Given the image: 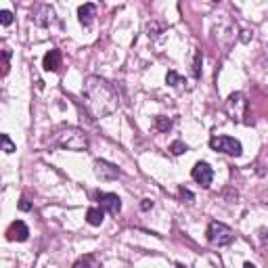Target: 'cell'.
Segmentation results:
<instances>
[{
	"instance_id": "18",
	"label": "cell",
	"mask_w": 268,
	"mask_h": 268,
	"mask_svg": "<svg viewBox=\"0 0 268 268\" xmlns=\"http://www.w3.org/2000/svg\"><path fill=\"white\" fill-rule=\"evenodd\" d=\"M0 138H3V151H5L7 155L15 153V145H13V140L9 138V134H3V136H0Z\"/></svg>"
},
{
	"instance_id": "3",
	"label": "cell",
	"mask_w": 268,
	"mask_h": 268,
	"mask_svg": "<svg viewBox=\"0 0 268 268\" xmlns=\"http://www.w3.org/2000/svg\"><path fill=\"white\" fill-rule=\"evenodd\" d=\"M207 241L211 245H216V247H224V245H231L235 241V233L231 227H227L224 222H209V227H207Z\"/></svg>"
},
{
	"instance_id": "1",
	"label": "cell",
	"mask_w": 268,
	"mask_h": 268,
	"mask_svg": "<svg viewBox=\"0 0 268 268\" xmlns=\"http://www.w3.org/2000/svg\"><path fill=\"white\" fill-rule=\"evenodd\" d=\"M82 101L84 107L90 114V118L101 120L111 116L120 105V96L111 84L101 76H88L84 80L82 88Z\"/></svg>"
},
{
	"instance_id": "25",
	"label": "cell",
	"mask_w": 268,
	"mask_h": 268,
	"mask_svg": "<svg viewBox=\"0 0 268 268\" xmlns=\"http://www.w3.org/2000/svg\"><path fill=\"white\" fill-rule=\"evenodd\" d=\"M151 207H153V201H151V199H143V203H140V209L147 211V209H151Z\"/></svg>"
},
{
	"instance_id": "24",
	"label": "cell",
	"mask_w": 268,
	"mask_h": 268,
	"mask_svg": "<svg viewBox=\"0 0 268 268\" xmlns=\"http://www.w3.org/2000/svg\"><path fill=\"white\" fill-rule=\"evenodd\" d=\"M19 209H21V211H32V203L27 201L25 197H21V199H19Z\"/></svg>"
},
{
	"instance_id": "6",
	"label": "cell",
	"mask_w": 268,
	"mask_h": 268,
	"mask_svg": "<svg viewBox=\"0 0 268 268\" xmlns=\"http://www.w3.org/2000/svg\"><path fill=\"white\" fill-rule=\"evenodd\" d=\"M227 111H229V116L237 122H241L243 116H245V111H247V101H245V96L241 92H233L229 96V101H227Z\"/></svg>"
},
{
	"instance_id": "12",
	"label": "cell",
	"mask_w": 268,
	"mask_h": 268,
	"mask_svg": "<svg viewBox=\"0 0 268 268\" xmlns=\"http://www.w3.org/2000/svg\"><path fill=\"white\" fill-rule=\"evenodd\" d=\"M94 15H96V5H92V3H86V5H82L78 9V19H80V23L84 27H88L92 23V17Z\"/></svg>"
},
{
	"instance_id": "5",
	"label": "cell",
	"mask_w": 268,
	"mask_h": 268,
	"mask_svg": "<svg viewBox=\"0 0 268 268\" xmlns=\"http://www.w3.org/2000/svg\"><path fill=\"white\" fill-rule=\"evenodd\" d=\"M32 21L40 27H50L55 21H57V15H55V9L50 5H36L32 9Z\"/></svg>"
},
{
	"instance_id": "7",
	"label": "cell",
	"mask_w": 268,
	"mask_h": 268,
	"mask_svg": "<svg viewBox=\"0 0 268 268\" xmlns=\"http://www.w3.org/2000/svg\"><path fill=\"white\" fill-rule=\"evenodd\" d=\"M193 180H197L201 187H209L211 180H214V170H211V166L205 164V162H197L193 166Z\"/></svg>"
},
{
	"instance_id": "4",
	"label": "cell",
	"mask_w": 268,
	"mask_h": 268,
	"mask_svg": "<svg viewBox=\"0 0 268 268\" xmlns=\"http://www.w3.org/2000/svg\"><path fill=\"white\" fill-rule=\"evenodd\" d=\"M209 147L214 151H220L224 155H231V157H239L243 153V147L237 138L233 136H214L209 140Z\"/></svg>"
},
{
	"instance_id": "13",
	"label": "cell",
	"mask_w": 268,
	"mask_h": 268,
	"mask_svg": "<svg viewBox=\"0 0 268 268\" xmlns=\"http://www.w3.org/2000/svg\"><path fill=\"white\" fill-rule=\"evenodd\" d=\"M86 220H88V224H92V227H101L103 220H105V209L103 207H90L86 211Z\"/></svg>"
},
{
	"instance_id": "9",
	"label": "cell",
	"mask_w": 268,
	"mask_h": 268,
	"mask_svg": "<svg viewBox=\"0 0 268 268\" xmlns=\"http://www.w3.org/2000/svg\"><path fill=\"white\" fill-rule=\"evenodd\" d=\"M94 174L101 178V180H116V178L122 176V172L118 170V166L109 164L105 159H96L94 162Z\"/></svg>"
},
{
	"instance_id": "14",
	"label": "cell",
	"mask_w": 268,
	"mask_h": 268,
	"mask_svg": "<svg viewBox=\"0 0 268 268\" xmlns=\"http://www.w3.org/2000/svg\"><path fill=\"white\" fill-rule=\"evenodd\" d=\"M74 268H101V262H98V258L94 256V253H86V256L76 260Z\"/></svg>"
},
{
	"instance_id": "15",
	"label": "cell",
	"mask_w": 268,
	"mask_h": 268,
	"mask_svg": "<svg viewBox=\"0 0 268 268\" xmlns=\"http://www.w3.org/2000/svg\"><path fill=\"white\" fill-rule=\"evenodd\" d=\"M201 63H203V55H201V50H195V55H193V65H191V72H193L195 78H199V76H201Z\"/></svg>"
},
{
	"instance_id": "27",
	"label": "cell",
	"mask_w": 268,
	"mask_h": 268,
	"mask_svg": "<svg viewBox=\"0 0 268 268\" xmlns=\"http://www.w3.org/2000/svg\"><path fill=\"white\" fill-rule=\"evenodd\" d=\"M178 268H185V266H182V264H178Z\"/></svg>"
},
{
	"instance_id": "20",
	"label": "cell",
	"mask_w": 268,
	"mask_h": 268,
	"mask_svg": "<svg viewBox=\"0 0 268 268\" xmlns=\"http://www.w3.org/2000/svg\"><path fill=\"white\" fill-rule=\"evenodd\" d=\"M147 32H149V38H151V40H157V38H159V34H162V27L153 21V23H149Z\"/></svg>"
},
{
	"instance_id": "23",
	"label": "cell",
	"mask_w": 268,
	"mask_h": 268,
	"mask_svg": "<svg viewBox=\"0 0 268 268\" xmlns=\"http://www.w3.org/2000/svg\"><path fill=\"white\" fill-rule=\"evenodd\" d=\"M178 193H180V197L182 199H187V203H191V201H195V195L189 191V189H185V187H180L178 189Z\"/></svg>"
},
{
	"instance_id": "8",
	"label": "cell",
	"mask_w": 268,
	"mask_h": 268,
	"mask_svg": "<svg viewBox=\"0 0 268 268\" xmlns=\"http://www.w3.org/2000/svg\"><path fill=\"white\" fill-rule=\"evenodd\" d=\"M96 199H98V203H101V207L105 211H109L111 216H118L122 211V199L116 193H98Z\"/></svg>"
},
{
	"instance_id": "16",
	"label": "cell",
	"mask_w": 268,
	"mask_h": 268,
	"mask_svg": "<svg viewBox=\"0 0 268 268\" xmlns=\"http://www.w3.org/2000/svg\"><path fill=\"white\" fill-rule=\"evenodd\" d=\"M166 84H168V86H180V84H185V78H182L180 74H176L174 72V69H170V72H168L166 74Z\"/></svg>"
},
{
	"instance_id": "21",
	"label": "cell",
	"mask_w": 268,
	"mask_h": 268,
	"mask_svg": "<svg viewBox=\"0 0 268 268\" xmlns=\"http://www.w3.org/2000/svg\"><path fill=\"white\" fill-rule=\"evenodd\" d=\"M3 57H5V63H3V76L9 74V61H11V48H3Z\"/></svg>"
},
{
	"instance_id": "19",
	"label": "cell",
	"mask_w": 268,
	"mask_h": 268,
	"mask_svg": "<svg viewBox=\"0 0 268 268\" xmlns=\"http://www.w3.org/2000/svg\"><path fill=\"white\" fill-rule=\"evenodd\" d=\"M170 151H172V155H182L187 151V145L182 143V140H174V143L170 145Z\"/></svg>"
},
{
	"instance_id": "17",
	"label": "cell",
	"mask_w": 268,
	"mask_h": 268,
	"mask_svg": "<svg viewBox=\"0 0 268 268\" xmlns=\"http://www.w3.org/2000/svg\"><path fill=\"white\" fill-rule=\"evenodd\" d=\"M155 128H157L159 132H168L172 128V120L166 118V116H157V118H155Z\"/></svg>"
},
{
	"instance_id": "11",
	"label": "cell",
	"mask_w": 268,
	"mask_h": 268,
	"mask_svg": "<svg viewBox=\"0 0 268 268\" xmlns=\"http://www.w3.org/2000/svg\"><path fill=\"white\" fill-rule=\"evenodd\" d=\"M61 59H63V55L59 48H52L44 55V61H42V65H44L46 72H59V67H61Z\"/></svg>"
},
{
	"instance_id": "2",
	"label": "cell",
	"mask_w": 268,
	"mask_h": 268,
	"mask_svg": "<svg viewBox=\"0 0 268 268\" xmlns=\"http://www.w3.org/2000/svg\"><path fill=\"white\" fill-rule=\"evenodd\" d=\"M52 143L65 151H86L90 145L88 134L80 128H74V126H61V128L55 132Z\"/></svg>"
},
{
	"instance_id": "26",
	"label": "cell",
	"mask_w": 268,
	"mask_h": 268,
	"mask_svg": "<svg viewBox=\"0 0 268 268\" xmlns=\"http://www.w3.org/2000/svg\"><path fill=\"white\" fill-rule=\"evenodd\" d=\"M243 268H256V266H253L251 262H245V264H243Z\"/></svg>"
},
{
	"instance_id": "22",
	"label": "cell",
	"mask_w": 268,
	"mask_h": 268,
	"mask_svg": "<svg viewBox=\"0 0 268 268\" xmlns=\"http://www.w3.org/2000/svg\"><path fill=\"white\" fill-rule=\"evenodd\" d=\"M0 23H3V25H11L13 23V13L11 11H0Z\"/></svg>"
},
{
	"instance_id": "10",
	"label": "cell",
	"mask_w": 268,
	"mask_h": 268,
	"mask_svg": "<svg viewBox=\"0 0 268 268\" xmlns=\"http://www.w3.org/2000/svg\"><path fill=\"white\" fill-rule=\"evenodd\" d=\"M27 237H30V229H27V224L23 220H15L11 222V227L7 229V239L9 241H27Z\"/></svg>"
}]
</instances>
